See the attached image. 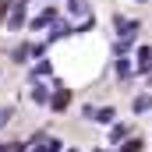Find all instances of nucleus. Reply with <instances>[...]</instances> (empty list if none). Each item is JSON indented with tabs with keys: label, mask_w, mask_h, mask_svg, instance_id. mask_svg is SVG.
Instances as JSON below:
<instances>
[{
	"label": "nucleus",
	"mask_w": 152,
	"mask_h": 152,
	"mask_svg": "<svg viewBox=\"0 0 152 152\" xmlns=\"http://www.w3.org/2000/svg\"><path fill=\"white\" fill-rule=\"evenodd\" d=\"M99 152H103V149H99Z\"/></svg>",
	"instance_id": "15"
},
{
	"label": "nucleus",
	"mask_w": 152,
	"mask_h": 152,
	"mask_svg": "<svg viewBox=\"0 0 152 152\" xmlns=\"http://www.w3.org/2000/svg\"><path fill=\"white\" fill-rule=\"evenodd\" d=\"M32 99H36V103H50L53 96H50V88H46V85H36V88H32Z\"/></svg>",
	"instance_id": "4"
},
{
	"label": "nucleus",
	"mask_w": 152,
	"mask_h": 152,
	"mask_svg": "<svg viewBox=\"0 0 152 152\" xmlns=\"http://www.w3.org/2000/svg\"><path fill=\"white\" fill-rule=\"evenodd\" d=\"M0 152H11V145H0Z\"/></svg>",
	"instance_id": "14"
},
{
	"label": "nucleus",
	"mask_w": 152,
	"mask_h": 152,
	"mask_svg": "<svg viewBox=\"0 0 152 152\" xmlns=\"http://www.w3.org/2000/svg\"><path fill=\"white\" fill-rule=\"evenodd\" d=\"M71 152H75V149H71Z\"/></svg>",
	"instance_id": "16"
},
{
	"label": "nucleus",
	"mask_w": 152,
	"mask_h": 152,
	"mask_svg": "<svg viewBox=\"0 0 152 152\" xmlns=\"http://www.w3.org/2000/svg\"><path fill=\"white\" fill-rule=\"evenodd\" d=\"M117 75L124 78V75H131V64H127V57H120V60H117Z\"/></svg>",
	"instance_id": "8"
},
{
	"label": "nucleus",
	"mask_w": 152,
	"mask_h": 152,
	"mask_svg": "<svg viewBox=\"0 0 152 152\" xmlns=\"http://www.w3.org/2000/svg\"><path fill=\"white\" fill-rule=\"evenodd\" d=\"M67 103H71V92H67V88H57V92H53V99H50V106H53L57 113H60V110H67Z\"/></svg>",
	"instance_id": "1"
},
{
	"label": "nucleus",
	"mask_w": 152,
	"mask_h": 152,
	"mask_svg": "<svg viewBox=\"0 0 152 152\" xmlns=\"http://www.w3.org/2000/svg\"><path fill=\"white\" fill-rule=\"evenodd\" d=\"M120 152H142V138H127V142L120 145Z\"/></svg>",
	"instance_id": "7"
},
{
	"label": "nucleus",
	"mask_w": 152,
	"mask_h": 152,
	"mask_svg": "<svg viewBox=\"0 0 152 152\" xmlns=\"http://www.w3.org/2000/svg\"><path fill=\"white\" fill-rule=\"evenodd\" d=\"M113 106H103V110H96V117H92V120H96V124H113Z\"/></svg>",
	"instance_id": "2"
},
{
	"label": "nucleus",
	"mask_w": 152,
	"mask_h": 152,
	"mask_svg": "<svg viewBox=\"0 0 152 152\" xmlns=\"http://www.w3.org/2000/svg\"><path fill=\"white\" fill-rule=\"evenodd\" d=\"M71 11H75V14H85V11H88V0H71Z\"/></svg>",
	"instance_id": "9"
},
{
	"label": "nucleus",
	"mask_w": 152,
	"mask_h": 152,
	"mask_svg": "<svg viewBox=\"0 0 152 152\" xmlns=\"http://www.w3.org/2000/svg\"><path fill=\"white\" fill-rule=\"evenodd\" d=\"M124 134H127V127H124V124H117V127H113V134H110V138H113V142H120Z\"/></svg>",
	"instance_id": "10"
},
{
	"label": "nucleus",
	"mask_w": 152,
	"mask_h": 152,
	"mask_svg": "<svg viewBox=\"0 0 152 152\" xmlns=\"http://www.w3.org/2000/svg\"><path fill=\"white\" fill-rule=\"evenodd\" d=\"M7 11H11V0H0V21L7 18Z\"/></svg>",
	"instance_id": "12"
},
{
	"label": "nucleus",
	"mask_w": 152,
	"mask_h": 152,
	"mask_svg": "<svg viewBox=\"0 0 152 152\" xmlns=\"http://www.w3.org/2000/svg\"><path fill=\"white\" fill-rule=\"evenodd\" d=\"M25 21V4H14V11H11V28H18Z\"/></svg>",
	"instance_id": "3"
},
{
	"label": "nucleus",
	"mask_w": 152,
	"mask_h": 152,
	"mask_svg": "<svg viewBox=\"0 0 152 152\" xmlns=\"http://www.w3.org/2000/svg\"><path fill=\"white\" fill-rule=\"evenodd\" d=\"M60 145H64V142H57V138H50V142H46V152H60Z\"/></svg>",
	"instance_id": "11"
},
{
	"label": "nucleus",
	"mask_w": 152,
	"mask_h": 152,
	"mask_svg": "<svg viewBox=\"0 0 152 152\" xmlns=\"http://www.w3.org/2000/svg\"><path fill=\"white\" fill-rule=\"evenodd\" d=\"M145 110H152V96H138L134 99V113H145Z\"/></svg>",
	"instance_id": "6"
},
{
	"label": "nucleus",
	"mask_w": 152,
	"mask_h": 152,
	"mask_svg": "<svg viewBox=\"0 0 152 152\" xmlns=\"http://www.w3.org/2000/svg\"><path fill=\"white\" fill-rule=\"evenodd\" d=\"M53 14H57L53 7H50V11H42V14H39L36 21H32V28H42V25H50V21H53Z\"/></svg>",
	"instance_id": "5"
},
{
	"label": "nucleus",
	"mask_w": 152,
	"mask_h": 152,
	"mask_svg": "<svg viewBox=\"0 0 152 152\" xmlns=\"http://www.w3.org/2000/svg\"><path fill=\"white\" fill-rule=\"evenodd\" d=\"M11 152H25V145H21V142H14V145H11Z\"/></svg>",
	"instance_id": "13"
}]
</instances>
